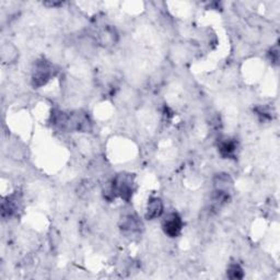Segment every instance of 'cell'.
<instances>
[{
    "label": "cell",
    "mask_w": 280,
    "mask_h": 280,
    "mask_svg": "<svg viewBox=\"0 0 280 280\" xmlns=\"http://www.w3.org/2000/svg\"><path fill=\"white\" fill-rule=\"evenodd\" d=\"M57 70L51 61L44 58L35 61L32 71V84L35 88H41L50 82L55 77Z\"/></svg>",
    "instance_id": "cell-2"
},
{
    "label": "cell",
    "mask_w": 280,
    "mask_h": 280,
    "mask_svg": "<svg viewBox=\"0 0 280 280\" xmlns=\"http://www.w3.org/2000/svg\"><path fill=\"white\" fill-rule=\"evenodd\" d=\"M163 211L164 205L162 199L159 197H151L148 203H147L145 217L148 220L158 219V218L163 215Z\"/></svg>",
    "instance_id": "cell-4"
},
{
    "label": "cell",
    "mask_w": 280,
    "mask_h": 280,
    "mask_svg": "<svg viewBox=\"0 0 280 280\" xmlns=\"http://www.w3.org/2000/svg\"><path fill=\"white\" fill-rule=\"evenodd\" d=\"M140 227H141V224H140L139 219L132 215L124 217V219L122 220V224H121L122 230L125 232H129V233H134V232L139 231Z\"/></svg>",
    "instance_id": "cell-8"
},
{
    "label": "cell",
    "mask_w": 280,
    "mask_h": 280,
    "mask_svg": "<svg viewBox=\"0 0 280 280\" xmlns=\"http://www.w3.org/2000/svg\"><path fill=\"white\" fill-rule=\"evenodd\" d=\"M236 142L233 139L226 138L222 139L219 145H218V150H219V153L224 156V158H233L235 153H236Z\"/></svg>",
    "instance_id": "cell-6"
},
{
    "label": "cell",
    "mask_w": 280,
    "mask_h": 280,
    "mask_svg": "<svg viewBox=\"0 0 280 280\" xmlns=\"http://www.w3.org/2000/svg\"><path fill=\"white\" fill-rule=\"evenodd\" d=\"M18 50L16 46L12 45L11 43H7V44L2 45L1 47V58L4 63L11 64L18 58Z\"/></svg>",
    "instance_id": "cell-10"
},
{
    "label": "cell",
    "mask_w": 280,
    "mask_h": 280,
    "mask_svg": "<svg viewBox=\"0 0 280 280\" xmlns=\"http://www.w3.org/2000/svg\"><path fill=\"white\" fill-rule=\"evenodd\" d=\"M135 191L134 177L131 174L121 173L117 174L110 183H107L106 188L104 189V197L108 201L121 197L126 202H129Z\"/></svg>",
    "instance_id": "cell-1"
},
{
    "label": "cell",
    "mask_w": 280,
    "mask_h": 280,
    "mask_svg": "<svg viewBox=\"0 0 280 280\" xmlns=\"http://www.w3.org/2000/svg\"><path fill=\"white\" fill-rule=\"evenodd\" d=\"M99 39H100V43L103 44L104 46H110V45H114L116 43L117 34L114 28L107 26L104 28V30H102L101 33H100Z\"/></svg>",
    "instance_id": "cell-9"
},
{
    "label": "cell",
    "mask_w": 280,
    "mask_h": 280,
    "mask_svg": "<svg viewBox=\"0 0 280 280\" xmlns=\"http://www.w3.org/2000/svg\"><path fill=\"white\" fill-rule=\"evenodd\" d=\"M227 276L230 279H242L244 276V270L238 263H231L227 269Z\"/></svg>",
    "instance_id": "cell-11"
},
{
    "label": "cell",
    "mask_w": 280,
    "mask_h": 280,
    "mask_svg": "<svg viewBox=\"0 0 280 280\" xmlns=\"http://www.w3.org/2000/svg\"><path fill=\"white\" fill-rule=\"evenodd\" d=\"M231 178L229 174H218L213 179V186H215V191H220L225 193H229L230 188L232 187Z\"/></svg>",
    "instance_id": "cell-7"
},
{
    "label": "cell",
    "mask_w": 280,
    "mask_h": 280,
    "mask_svg": "<svg viewBox=\"0 0 280 280\" xmlns=\"http://www.w3.org/2000/svg\"><path fill=\"white\" fill-rule=\"evenodd\" d=\"M183 229V220L178 212H170L162 221V230L169 238H178Z\"/></svg>",
    "instance_id": "cell-3"
},
{
    "label": "cell",
    "mask_w": 280,
    "mask_h": 280,
    "mask_svg": "<svg viewBox=\"0 0 280 280\" xmlns=\"http://www.w3.org/2000/svg\"><path fill=\"white\" fill-rule=\"evenodd\" d=\"M21 198L18 196V194H13L11 196H8L4 199L1 205V215L2 217H11L16 215L17 211L20 209Z\"/></svg>",
    "instance_id": "cell-5"
}]
</instances>
